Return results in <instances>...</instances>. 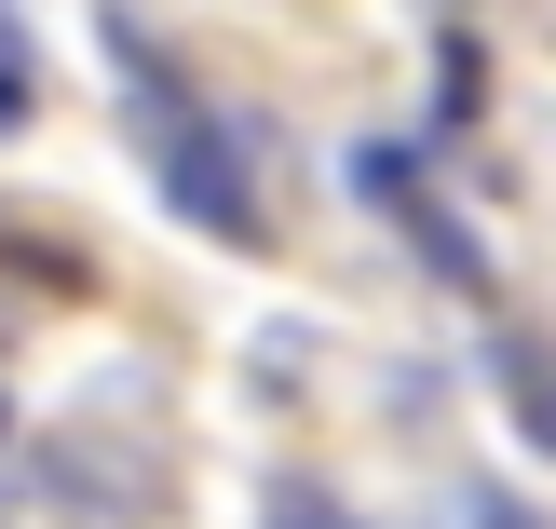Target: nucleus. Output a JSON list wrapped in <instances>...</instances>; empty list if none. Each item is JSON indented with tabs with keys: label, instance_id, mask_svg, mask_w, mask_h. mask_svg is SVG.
Returning a JSON list of instances; mask_svg holds the SVG:
<instances>
[{
	"label": "nucleus",
	"instance_id": "f03ea898",
	"mask_svg": "<svg viewBox=\"0 0 556 529\" xmlns=\"http://www.w3.org/2000/svg\"><path fill=\"white\" fill-rule=\"evenodd\" d=\"M353 190H367V204H394V217H407V244H421L448 286H476V272H489V259H476V231H462V217L421 190V150H353Z\"/></svg>",
	"mask_w": 556,
	"mask_h": 529
},
{
	"label": "nucleus",
	"instance_id": "20e7f679",
	"mask_svg": "<svg viewBox=\"0 0 556 529\" xmlns=\"http://www.w3.org/2000/svg\"><path fill=\"white\" fill-rule=\"evenodd\" d=\"M462 529H543L530 503H503V489H462Z\"/></svg>",
	"mask_w": 556,
	"mask_h": 529
},
{
	"label": "nucleus",
	"instance_id": "f257e3e1",
	"mask_svg": "<svg viewBox=\"0 0 556 529\" xmlns=\"http://www.w3.org/2000/svg\"><path fill=\"white\" fill-rule=\"evenodd\" d=\"M150 177H163V204H177V217H204L217 244H244V231H258V190H244L231 136H217V123H190V109H163V123H150Z\"/></svg>",
	"mask_w": 556,
	"mask_h": 529
},
{
	"label": "nucleus",
	"instance_id": "7ed1b4c3",
	"mask_svg": "<svg viewBox=\"0 0 556 529\" xmlns=\"http://www.w3.org/2000/svg\"><path fill=\"white\" fill-rule=\"evenodd\" d=\"M489 380H503V407H516V434L556 462V353L543 340H489Z\"/></svg>",
	"mask_w": 556,
	"mask_h": 529
}]
</instances>
